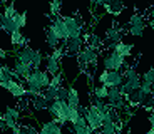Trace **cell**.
Segmentation results:
<instances>
[{"instance_id": "obj_20", "label": "cell", "mask_w": 154, "mask_h": 134, "mask_svg": "<svg viewBox=\"0 0 154 134\" xmlns=\"http://www.w3.org/2000/svg\"><path fill=\"white\" fill-rule=\"evenodd\" d=\"M67 104H69V107H74V109H79V107H81V96H79V91H77L74 86H69Z\"/></svg>"}, {"instance_id": "obj_29", "label": "cell", "mask_w": 154, "mask_h": 134, "mask_svg": "<svg viewBox=\"0 0 154 134\" xmlns=\"http://www.w3.org/2000/svg\"><path fill=\"white\" fill-rule=\"evenodd\" d=\"M141 80H143L144 84L152 86V84H154V67H149V69H147L146 72L141 76Z\"/></svg>"}, {"instance_id": "obj_5", "label": "cell", "mask_w": 154, "mask_h": 134, "mask_svg": "<svg viewBox=\"0 0 154 134\" xmlns=\"http://www.w3.org/2000/svg\"><path fill=\"white\" fill-rule=\"evenodd\" d=\"M99 84L106 86L107 89H112V87H121L124 82V77H122V70H102L97 77Z\"/></svg>"}, {"instance_id": "obj_14", "label": "cell", "mask_w": 154, "mask_h": 134, "mask_svg": "<svg viewBox=\"0 0 154 134\" xmlns=\"http://www.w3.org/2000/svg\"><path fill=\"white\" fill-rule=\"evenodd\" d=\"M44 61H45V72L49 74L50 77L55 76V74H59V72H62V61L52 57L50 54H47Z\"/></svg>"}, {"instance_id": "obj_6", "label": "cell", "mask_w": 154, "mask_h": 134, "mask_svg": "<svg viewBox=\"0 0 154 134\" xmlns=\"http://www.w3.org/2000/svg\"><path fill=\"white\" fill-rule=\"evenodd\" d=\"M64 23H66V30H67V37L69 39H75V37H82L84 32V23H82L79 15H64Z\"/></svg>"}, {"instance_id": "obj_3", "label": "cell", "mask_w": 154, "mask_h": 134, "mask_svg": "<svg viewBox=\"0 0 154 134\" xmlns=\"http://www.w3.org/2000/svg\"><path fill=\"white\" fill-rule=\"evenodd\" d=\"M127 61L126 57H122V55H119L117 52H114V50L107 49L104 52V55H102V67H104L106 70H124L127 67Z\"/></svg>"}, {"instance_id": "obj_22", "label": "cell", "mask_w": 154, "mask_h": 134, "mask_svg": "<svg viewBox=\"0 0 154 134\" xmlns=\"http://www.w3.org/2000/svg\"><path fill=\"white\" fill-rule=\"evenodd\" d=\"M107 94H109V89L106 87V86H102V84L94 86V89H92V96H94V97L106 101V99H107Z\"/></svg>"}, {"instance_id": "obj_19", "label": "cell", "mask_w": 154, "mask_h": 134, "mask_svg": "<svg viewBox=\"0 0 154 134\" xmlns=\"http://www.w3.org/2000/svg\"><path fill=\"white\" fill-rule=\"evenodd\" d=\"M10 42H12V45H14V47L22 49V47L29 45V39L25 37L20 30H15V32H12V34H10Z\"/></svg>"}, {"instance_id": "obj_33", "label": "cell", "mask_w": 154, "mask_h": 134, "mask_svg": "<svg viewBox=\"0 0 154 134\" xmlns=\"http://www.w3.org/2000/svg\"><path fill=\"white\" fill-rule=\"evenodd\" d=\"M7 50H4L2 49V47H0V59H2V61H5V59H7Z\"/></svg>"}, {"instance_id": "obj_8", "label": "cell", "mask_w": 154, "mask_h": 134, "mask_svg": "<svg viewBox=\"0 0 154 134\" xmlns=\"http://www.w3.org/2000/svg\"><path fill=\"white\" fill-rule=\"evenodd\" d=\"M144 29H146V19H144L143 14H132V17L127 22V34L132 35V37H143Z\"/></svg>"}, {"instance_id": "obj_17", "label": "cell", "mask_w": 154, "mask_h": 134, "mask_svg": "<svg viewBox=\"0 0 154 134\" xmlns=\"http://www.w3.org/2000/svg\"><path fill=\"white\" fill-rule=\"evenodd\" d=\"M132 49H134V45H132V44H126L124 40H121V42H117L116 45L111 47V50L117 52L119 55H122V57H126V59L132 55Z\"/></svg>"}, {"instance_id": "obj_38", "label": "cell", "mask_w": 154, "mask_h": 134, "mask_svg": "<svg viewBox=\"0 0 154 134\" xmlns=\"http://www.w3.org/2000/svg\"><path fill=\"white\" fill-rule=\"evenodd\" d=\"M151 10H152V14H154V4H152V7H151Z\"/></svg>"}, {"instance_id": "obj_36", "label": "cell", "mask_w": 154, "mask_h": 134, "mask_svg": "<svg viewBox=\"0 0 154 134\" xmlns=\"http://www.w3.org/2000/svg\"><path fill=\"white\" fill-rule=\"evenodd\" d=\"M7 5V0H0V7H5Z\"/></svg>"}, {"instance_id": "obj_27", "label": "cell", "mask_w": 154, "mask_h": 134, "mask_svg": "<svg viewBox=\"0 0 154 134\" xmlns=\"http://www.w3.org/2000/svg\"><path fill=\"white\" fill-rule=\"evenodd\" d=\"M7 19H14V17L17 15V8H15V2L12 0L10 4H7L5 5V8H4V12H2Z\"/></svg>"}, {"instance_id": "obj_15", "label": "cell", "mask_w": 154, "mask_h": 134, "mask_svg": "<svg viewBox=\"0 0 154 134\" xmlns=\"http://www.w3.org/2000/svg\"><path fill=\"white\" fill-rule=\"evenodd\" d=\"M124 0H107L104 4V10L107 14H112V15H119L121 12L124 10Z\"/></svg>"}, {"instance_id": "obj_18", "label": "cell", "mask_w": 154, "mask_h": 134, "mask_svg": "<svg viewBox=\"0 0 154 134\" xmlns=\"http://www.w3.org/2000/svg\"><path fill=\"white\" fill-rule=\"evenodd\" d=\"M14 72H15V76H17V79H27L29 76H30V72H32V67H29V65H25V64H22V62H19L15 59V62H14Z\"/></svg>"}, {"instance_id": "obj_13", "label": "cell", "mask_w": 154, "mask_h": 134, "mask_svg": "<svg viewBox=\"0 0 154 134\" xmlns=\"http://www.w3.org/2000/svg\"><path fill=\"white\" fill-rule=\"evenodd\" d=\"M20 121V111L17 107H7L4 112V123L7 129H14Z\"/></svg>"}, {"instance_id": "obj_16", "label": "cell", "mask_w": 154, "mask_h": 134, "mask_svg": "<svg viewBox=\"0 0 154 134\" xmlns=\"http://www.w3.org/2000/svg\"><path fill=\"white\" fill-rule=\"evenodd\" d=\"M38 134H62V126L52 119V121L42 123V126L38 129Z\"/></svg>"}, {"instance_id": "obj_39", "label": "cell", "mask_w": 154, "mask_h": 134, "mask_svg": "<svg viewBox=\"0 0 154 134\" xmlns=\"http://www.w3.org/2000/svg\"><path fill=\"white\" fill-rule=\"evenodd\" d=\"M152 96H154V84H152Z\"/></svg>"}, {"instance_id": "obj_35", "label": "cell", "mask_w": 154, "mask_h": 134, "mask_svg": "<svg viewBox=\"0 0 154 134\" xmlns=\"http://www.w3.org/2000/svg\"><path fill=\"white\" fill-rule=\"evenodd\" d=\"M149 124H151V127H154V111H151V114H149Z\"/></svg>"}, {"instance_id": "obj_37", "label": "cell", "mask_w": 154, "mask_h": 134, "mask_svg": "<svg viewBox=\"0 0 154 134\" xmlns=\"http://www.w3.org/2000/svg\"><path fill=\"white\" fill-rule=\"evenodd\" d=\"M146 134H154V127H151V129L149 131H147V132Z\"/></svg>"}, {"instance_id": "obj_11", "label": "cell", "mask_w": 154, "mask_h": 134, "mask_svg": "<svg viewBox=\"0 0 154 134\" xmlns=\"http://www.w3.org/2000/svg\"><path fill=\"white\" fill-rule=\"evenodd\" d=\"M47 29H49V30L52 32V34H54L62 44L66 42V40H69V37H67V30H66V23H64V19H62V15L54 17V19H52V22L49 23V27H47Z\"/></svg>"}, {"instance_id": "obj_21", "label": "cell", "mask_w": 154, "mask_h": 134, "mask_svg": "<svg viewBox=\"0 0 154 134\" xmlns=\"http://www.w3.org/2000/svg\"><path fill=\"white\" fill-rule=\"evenodd\" d=\"M45 44H47V45H49L52 50H54V49H57V47H60V45H62V42L59 40L57 37H55L54 34H52V32L49 30V29H45Z\"/></svg>"}, {"instance_id": "obj_7", "label": "cell", "mask_w": 154, "mask_h": 134, "mask_svg": "<svg viewBox=\"0 0 154 134\" xmlns=\"http://www.w3.org/2000/svg\"><path fill=\"white\" fill-rule=\"evenodd\" d=\"M106 104H107L111 109H114L116 112L124 111L127 107V102L124 99V94L121 92V87H112L109 89V94H107V99H106Z\"/></svg>"}, {"instance_id": "obj_10", "label": "cell", "mask_w": 154, "mask_h": 134, "mask_svg": "<svg viewBox=\"0 0 154 134\" xmlns=\"http://www.w3.org/2000/svg\"><path fill=\"white\" fill-rule=\"evenodd\" d=\"M0 87L7 89L12 96L17 97V99H22V97L27 96V87L23 84V80H15V79L5 80V82H0Z\"/></svg>"}, {"instance_id": "obj_4", "label": "cell", "mask_w": 154, "mask_h": 134, "mask_svg": "<svg viewBox=\"0 0 154 134\" xmlns=\"http://www.w3.org/2000/svg\"><path fill=\"white\" fill-rule=\"evenodd\" d=\"M47 112L62 127L67 126V116H69V104H67V101H54V102H50L49 107H47Z\"/></svg>"}, {"instance_id": "obj_23", "label": "cell", "mask_w": 154, "mask_h": 134, "mask_svg": "<svg viewBox=\"0 0 154 134\" xmlns=\"http://www.w3.org/2000/svg\"><path fill=\"white\" fill-rule=\"evenodd\" d=\"M60 8H62V0H50L49 5V15L54 19V17L60 15Z\"/></svg>"}, {"instance_id": "obj_25", "label": "cell", "mask_w": 154, "mask_h": 134, "mask_svg": "<svg viewBox=\"0 0 154 134\" xmlns=\"http://www.w3.org/2000/svg\"><path fill=\"white\" fill-rule=\"evenodd\" d=\"M32 106L35 107V109H38V111H42V109H45L47 111V107H49V102L45 101V97L40 94L38 97H34V101H32Z\"/></svg>"}, {"instance_id": "obj_26", "label": "cell", "mask_w": 154, "mask_h": 134, "mask_svg": "<svg viewBox=\"0 0 154 134\" xmlns=\"http://www.w3.org/2000/svg\"><path fill=\"white\" fill-rule=\"evenodd\" d=\"M44 54H42V50H38V49H35V55H34V62H32V70H37V69H40V65H42V62H44Z\"/></svg>"}, {"instance_id": "obj_9", "label": "cell", "mask_w": 154, "mask_h": 134, "mask_svg": "<svg viewBox=\"0 0 154 134\" xmlns=\"http://www.w3.org/2000/svg\"><path fill=\"white\" fill-rule=\"evenodd\" d=\"M124 34H126V30H124L121 25H117V23H114V25H111L106 30V37H104V45L107 47V49H111L112 45H116L117 42H121L124 37Z\"/></svg>"}, {"instance_id": "obj_31", "label": "cell", "mask_w": 154, "mask_h": 134, "mask_svg": "<svg viewBox=\"0 0 154 134\" xmlns=\"http://www.w3.org/2000/svg\"><path fill=\"white\" fill-rule=\"evenodd\" d=\"M67 96H69V87L60 86L57 91V101H67Z\"/></svg>"}, {"instance_id": "obj_30", "label": "cell", "mask_w": 154, "mask_h": 134, "mask_svg": "<svg viewBox=\"0 0 154 134\" xmlns=\"http://www.w3.org/2000/svg\"><path fill=\"white\" fill-rule=\"evenodd\" d=\"M60 86H64V74L59 72V74H55V76L50 77L49 87H60Z\"/></svg>"}, {"instance_id": "obj_34", "label": "cell", "mask_w": 154, "mask_h": 134, "mask_svg": "<svg viewBox=\"0 0 154 134\" xmlns=\"http://www.w3.org/2000/svg\"><path fill=\"white\" fill-rule=\"evenodd\" d=\"M147 23H149V27L154 30V14H152V15H149V20H147Z\"/></svg>"}, {"instance_id": "obj_24", "label": "cell", "mask_w": 154, "mask_h": 134, "mask_svg": "<svg viewBox=\"0 0 154 134\" xmlns=\"http://www.w3.org/2000/svg\"><path fill=\"white\" fill-rule=\"evenodd\" d=\"M14 22H15V27L19 30H22L25 23H27V12H17V15L14 17Z\"/></svg>"}, {"instance_id": "obj_28", "label": "cell", "mask_w": 154, "mask_h": 134, "mask_svg": "<svg viewBox=\"0 0 154 134\" xmlns=\"http://www.w3.org/2000/svg\"><path fill=\"white\" fill-rule=\"evenodd\" d=\"M81 117V111L79 109H74V107H69V116H67V124H75L77 119Z\"/></svg>"}, {"instance_id": "obj_32", "label": "cell", "mask_w": 154, "mask_h": 134, "mask_svg": "<svg viewBox=\"0 0 154 134\" xmlns=\"http://www.w3.org/2000/svg\"><path fill=\"white\" fill-rule=\"evenodd\" d=\"M12 134H30V132H29L25 124H17V126L12 129Z\"/></svg>"}, {"instance_id": "obj_1", "label": "cell", "mask_w": 154, "mask_h": 134, "mask_svg": "<svg viewBox=\"0 0 154 134\" xmlns=\"http://www.w3.org/2000/svg\"><path fill=\"white\" fill-rule=\"evenodd\" d=\"M23 84L27 86V96L32 97H38L49 87L50 84V76L42 69H37V70H32L30 76L23 80Z\"/></svg>"}, {"instance_id": "obj_12", "label": "cell", "mask_w": 154, "mask_h": 134, "mask_svg": "<svg viewBox=\"0 0 154 134\" xmlns=\"http://www.w3.org/2000/svg\"><path fill=\"white\" fill-rule=\"evenodd\" d=\"M84 45H85L84 35H82V37H75V39H69V40H66V42L62 44L66 55H77V54L82 50Z\"/></svg>"}, {"instance_id": "obj_2", "label": "cell", "mask_w": 154, "mask_h": 134, "mask_svg": "<svg viewBox=\"0 0 154 134\" xmlns=\"http://www.w3.org/2000/svg\"><path fill=\"white\" fill-rule=\"evenodd\" d=\"M99 52L100 50H97V49H94L92 45L85 44L81 52L77 54V62L81 65V69L87 70L89 67H96L97 61H99Z\"/></svg>"}]
</instances>
